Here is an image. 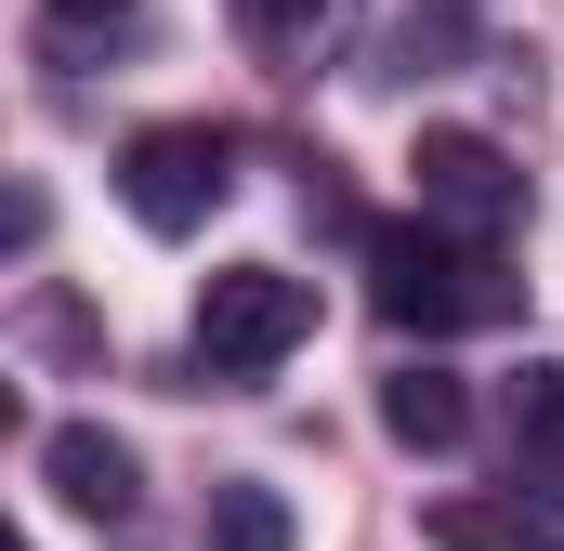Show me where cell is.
I'll return each mask as SVG.
<instances>
[{"instance_id": "obj_3", "label": "cell", "mask_w": 564, "mask_h": 551, "mask_svg": "<svg viewBox=\"0 0 564 551\" xmlns=\"http://www.w3.org/2000/svg\"><path fill=\"white\" fill-rule=\"evenodd\" d=\"M224 197H237V132L224 119H158V132L119 144V210L144 237H197Z\"/></svg>"}, {"instance_id": "obj_10", "label": "cell", "mask_w": 564, "mask_h": 551, "mask_svg": "<svg viewBox=\"0 0 564 551\" xmlns=\"http://www.w3.org/2000/svg\"><path fill=\"white\" fill-rule=\"evenodd\" d=\"M433 539H446V551H486V539H499V512H486V499H446V512H433Z\"/></svg>"}, {"instance_id": "obj_1", "label": "cell", "mask_w": 564, "mask_h": 551, "mask_svg": "<svg viewBox=\"0 0 564 551\" xmlns=\"http://www.w3.org/2000/svg\"><path fill=\"white\" fill-rule=\"evenodd\" d=\"M368 302L381 328L408 342H446V328H499L525 302V276L499 263V237H459V224H368Z\"/></svg>"}, {"instance_id": "obj_5", "label": "cell", "mask_w": 564, "mask_h": 551, "mask_svg": "<svg viewBox=\"0 0 564 551\" xmlns=\"http://www.w3.org/2000/svg\"><path fill=\"white\" fill-rule=\"evenodd\" d=\"M40 486H53L79 526H132V499H144L132 446H119L106 420H53V433H40Z\"/></svg>"}, {"instance_id": "obj_11", "label": "cell", "mask_w": 564, "mask_h": 551, "mask_svg": "<svg viewBox=\"0 0 564 551\" xmlns=\"http://www.w3.org/2000/svg\"><path fill=\"white\" fill-rule=\"evenodd\" d=\"M237 13H250V26H263V40H302V26H315V13H328V0H237Z\"/></svg>"}, {"instance_id": "obj_6", "label": "cell", "mask_w": 564, "mask_h": 551, "mask_svg": "<svg viewBox=\"0 0 564 551\" xmlns=\"http://www.w3.org/2000/svg\"><path fill=\"white\" fill-rule=\"evenodd\" d=\"M381 433H394V446H421V460H446V446L473 433V395H459L433 355H408V368L381 381Z\"/></svg>"}, {"instance_id": "obj_8", "label": "cell", "mask_w": 564, "mask_h": 551, "mask_svg": "<svg viewBox=\"0 0 564 551\" xmlns=\"http://www.w3.org/2000/svg\"><path fill=\"white\" fill-rule=\"evenodd\" d=\"M459 53H473V13H459V0H421V13L381 40V66H394V79H433V66H459Z\"/></svg>"}, {"instance_id": "obj_2", "label": "cell", "mask_w": 564, "mask_h": 551, "mask_svg": "<svg viewBox=\"0 0 564 551\" xmlns=\"http://www.w3.org/2000/svg\"><path fill=\"white\" fill-rule=\"evenodd\" d=\"M302 342H315V276H289V263L197 276V381H263Z\"/></svg>"}, {"instance_id": "obj_9", "label": "cell", "mask_w": 564, "mask_h": 551, "mask_svg": "<svg viewBox=\"0 0 564 551\" xmlns=\"http://www.w3.org/2000/svg\"><path fill=\"white\" fill-rule=\"evenodd\" d=\"M512 446H525V460H552V473H564V355H539V368L512 381Z\"/></svg>"}, {"instance_id": "obj_4", "label": "cell", "mask_w": 564, "mask_h": 551, "mask_svg": "<svg viewBox=\"0 0 564 551\" xmlns=\"http://www.w3.org/2000/svg\"><path fill=\"white\" fill-rule=\"evenodd\" d=\"M408 171H421V210L459 224V237H512V224H525V171H512L486 132H421Z\"/></svg>"}, {"instance_id": "obj_7", "label": "cell", "mask_w": 564, "mask_h": 551, "mask_svg": "<svg viewBox=\"0 0 564 551\" xmlns=\"http://www.w3.org/2000/svg\"><path fill=\"white\" fill-rule=\"evenodd\" d=\"M197 539H210V551H302V526H289V499H276V486H210Z\"/></svg>"}]
</instances>
